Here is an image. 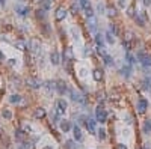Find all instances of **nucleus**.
<instances>
[{"mask_svg": "<svg viewBox=\"0 0 151 149\" xmlns=\"http://www.w3.org/2000/svg\"><path fill=\"white\" fill-rule=\"evenodd\" d=\"M56 89H58V92H59L60 95H64V93L67 92V83H65V81H58V83H56Z\"/></svg>", "mask_w": 151, "mask_h": 149, "instance_id": "4468645a", "label": "nucleus"}, {"mask_svg": "<svg viewBox=\"0 0 151 149\" xmlns=\"http://www.w3.org/2000/svg\"><path fill=\"white\" fill-rule=\"evenodd\" d=\"M73 134H74V139L77 140V142H80V140L83 139V134H82V131H80V128H79L77 125L73 128Z\"/></svg>", "mask_w": 151, "mask_h": 149, "instance_id": "2eb2a0df", "label": "nucleus"}, {"mask_svg": "<svg viewBox=\"0 0 151 149\" xmlns=\"http://www.w3.org/2000/svg\"><path fill=\"white\" fill-rule=\"evenodd\" d=\"M60 130L64 131V133H68V131L71 130V124H70L68 120H62L60 122Z\"/></svg>", "mask_w": 151, "mask_h": 149, "instance_id": "aec40b11", "label": "nucleus"}, {"mask_svg": "<svg viewBox=\"0 0 151 149\" xmlns=\"http://www.w3.org/2000/svg\"><path fill=\"white\" fill-rule=\"evenodd\" d=\"M50 60H51L53 65H59L60 63V56H59L58 51H53V53L50 54Z\"/></svg>", "mask_w": 151, "mask_h": 149, "instance_id": "ddd939ff", "label": "nucleus"}, {"mask_svg": "<svg viewBox=\"0 0 151 149\" xmlns=\"http://www.w3.org/2000/svg\"><path fill=\"white\" fill-rule=\"evenodd\" d=\"M0 3H2V5H5V0H0Z\"/></svg>", "mask_w": 151, "mask_h": 149, "instance_id": "864d4df0", "label": "nucleus"}, {"mask_svg": "<svg viewBox=\"0 0 151 149\" xmlns=\"http://www.w3.org/2000/svg\"><path fill=\"white\" fill-rule=\"evenodd\" d=\"M15 47L18 48V50H26V41H23V39H18V41H15Z\"/></svg>", "mask_w": 151, "mask_h": 149, "instance_id": "b1692460", "label": "nucleus"}, {"mask_svg": "<svg viewBox=\"0 0 151 149\" xmlns=\"http://www.w3.org/2000/svg\"><path fill=\"white\" fill-rule=\"evenodd\" d=\"M97 136H98V139H100V140H104V139H106V130L100 128L98 131H97Z\"/></svg>", "mask_w": 151, "mask_h": 149, "instance_id": "c85d7f7f", "label": "nucleus"}, {"mask_svg": "<svg viewBox=\"0 0 151 149\" xmlns=\"http://www.w3.org/2000/svg\"><path fill=\"white\" fill-rule=\"evenodd\" d=\"M21 130L24 131L26 134H30L32 133V128H30V125H27V124H23V127H21Z\"/></svg>", "mask_w": 151, "mask_h": 149, "instance_id": "473e14b6", "label": "nucleus"}, {"mask_svg": "<svg viewBox=\"0 0 151 149\" xmlns=\"http://www.w3.org/2000/svg\"><path fill=\"white\" fill-rule=\"evenodd\" d=\"M80 6L83 8V9H86V8H91V2H89V0H80Z\"/></svg>", "mask_w": 151, "mask_h": 149, "instance_id": "2f4dec72", "label": "nucleus"}, {"mask_svg": "<svg viewBox=\"0 0 151 149\" xmlns=\"http://www.w3.org/2000/svg\"><path fill=\"white\" fill-rule=\"evenodd\" d=\"M140 62H142V65H144V66H151V56H150V54H145L144 57H142Z\"/></svg>", "mask_w": 151, "mask_h": 149, "instance_id": "4be33fe9", "label": "nucleus"}, {"mask_svg": "<svg viewBox=\"0 0 151 149\" xmlns=\"http://www.w3.org/2000/svg\"><path fill=\"white\" fill-rule=\"evenodd\" d=\"M42 8H44V9H50V6H51V2H50V0H42Z\"/></svg>", "mask_w": 151, "mask_h": 149, "instance_id": "f704fd0d", "label": "nucleus"}, {"mask_svg": "<svg viewBox=\"0 0 151 149\" xmlns=\"http://www.w3.org/2000/svg\"><path fill=\"white\" fill-rule=\"evenodd\" d=\"M106 41H107L109 44H113V42H115V35H113L112 30H109L107 33H106Z\"/></svg>", "mask_w": 151, "mask_h": 149, "instance_id": "393cba45", "label": "nucleus"}, {"mask_svg": "<svg viewBox=\"0 0 151 149\" xmlns=\"http://www.w3.org/2000/svg\"><path fill=\"white\" fill-rule=\"evenodd\" d=\"M95 118H97V120H98L100 124H104V122L107 120V113H106V110L103 109V106H98V107H97Z\"/></svg>", "mask_w": 151, "mask_h": 149, "instance_id": "f257e3e1", "label": "nucleus"}, {"mask_svg": "<svg viewBox=\"0 0 151 149\" xmlns=\"http://www.w3.org/2000/svg\"><path fill=\"white\" fill-rule=\"evenodd\" d=\"M33 118H35V119H42V118H46V110H44L42 107H38L37 110L33 111Z\"/></svg>", "mask_w": 151, "mask_h": 149, "instance_id": "f8f14e48", "label": "nucleus"}, {"mask_svg": "<svg viewBox=\"0 0 151 149\" xmlns=\"http://www.w3.org/2000/svg\"><path fill=\"white\" fill-rule=\"evenodd\" d=\"M33 2H42V0H33Z\"/></svg>", "mask_w": 151, "mask_h": 149, "instance_id": "5fc2aeb1", "label": "nucleus"}, {"mask_svg": "<svg viewBox=\"0 0 151 149\" xmlns=\"http://www.w3.org/2000/svg\"><path fill=\"white\" fill-rule=\"evenodd\" d=\"M130 72H131V68H130V66H124V68L121 69V74H122V75H126V77H129V75H130Z\"/></svg>", "mask_w": 151, "mask_h": 149, "instance_id": "c756f323", "label": "nucleus"}, {"mask_svg": "<svg viewBox=\"0 0 151 149\" xmlns=\"http://www.w3.org/2000/svg\"><path fill=\"white\" fill-rule=\"evenodd\" d=\"M15 11L18 12V15H21V17H26V15H29V12H30V8L29 6H17L15 8Z\"/></svg>", "mask_w": 151, "mask_h": 149, "instance_id": "6e6552de", "label": "nucleus"}, {"mask_svg": "<svg viewBox=\"0 0 151 149\" xmlns=\"http://www.w3.org/2000/svg\"><path fill=\"white\" fill-rule=\"evenodd\" d=\"M37 17H38V18H44V11H42V9H41V11L38 9V11H37Z\"/></svg>", "mask_w": 151, "mask_h": 149, "instance_id": "37998d69", "label": "nucleus"}, {"mask_svg": "<svg viewBox=\"0 0 151 149\" xmlns=\"http://www.w3.org/2000/svg\"><path fill=\"white\" fill-rule=\"evenodd\" d=\"M126 59H127V62H129V63H135V62H138V60H136L135 57H133L130 53H127V57H126Z\"/></svg>", "mask_w": 151, "mask_h": 149, "instance_id": "4c0bfd02", "label": "nucleus"}, {"mask_svg": "<svg viewBox=\"0 0 151 149\" xmlns=\"http://www.w3.org/2000/svg\"><path fill=\"white\" fill-rule=\"evenodd\" d=\"M70 93H71V100L76 101V102H85V101H86L85 96H83V93H80L79 91H71Z\"/></svg>", "mask_w": 151, "mask_h": 149, "instance_id": "39448f33", "label": "nucleus"}, {"mask_svg": "<svg viewBox=\"0 0 151 149\" xmlns=\"http://www.w3.org/2000/svg\"><path fill=\"white\" fill-rule=\"evenodd\" d=\"M44 149H53L51 146H46V148H44Z\"/></svg>", "mask_w": 151, "mask_h": 149, "instance_id": "603ef678", "label": "nucleus"}, {"mask_svg": "<svg viewBox=\"0 0 151 149\" xmlns=\"http://www.w3.org/2000/svg\"><path fill=\"white\" fill-rule=\"evenodd\" d=\"M86 120H88L86 116H80V118H79V122H80V124H86Z\"/></svg>", "mask_w": 151, "mask_h": 149, "instance_id": "c03bdc74", "label": "nucleus"}, {"mask_svg": "<svg viewBox=\"0 0 151 149\" xmlns=\"http://www.w3.org/2000/svg\"><path fill=\"white\" fill-rule=\"evenodd\" d=\"M126 5H127L126 0H118V6L119 8H126Z\"/></svg>", "mask_w": 151, "mask_h": 149, "instance_id": "79ce46f5", "label": "nucleus"}, {"mask_svg": "<svg viewBox=\"0 0 151 149\" xmlns=\"http://www.w3.org/2000/svg\"><path fill=\"white\" fill-rule=\"evenodd\" d=\"M15 139L17 140H20V142H24V139H26V133L23 130H15Z\"/></svg>", "mask_w": 151, "mask_h": 149, "instance_id": "dca6fc26", "label": "nucleus"}, {"mask_svg": "<svg viewBox=\"0 0 151 149\" xmlns=\"http://www.w3.org/2000/svg\"><path fill=\"white\" fill-rule=\"evenodd\" d=\"M27 84L32 87V89H39V87L42 86V81L38 77H29L27 78Z\"/></svg>", "mask_w": 151, "mask_h": 149, "instance_id": "20e7f679", "label": "nucleus"}, {"mask_svg": "<svg viewBox=\"0 0 151 149\" xmlns=\"http://www.w3.org/2000/svg\"><path fill=\"white\" fill-rule=\"evenodd\" d=\"M144 5L145 6H151V0H144Z\"/></svg>", "mask_w": 151, "mask_h": 149, "instance_id": "8fccbe9b", "label": "nucleus"}, {"mask_svg": "<svg viewBox=\"0 0 151 149\" xmlns=\"http://www.w3.org/2000/svg\"><path fill=\"white\" fill-rule=\"evenodd\" d=\"M147 109H148V101L144 100V98L139 100V101H138V111H139V113H145Z\"/></svg>", "mask_w": 151, "mask_h": 149, "instance_id": "0eeeda50", "label": "nucleus"}, {"mask_svg": "<svg viewBox=\"0 0 151 149\" xmlns=\"http://www.w3.org/2000/svg\"><path fill=\"white\" fill-rule=\"evenodd\" d=\"M67 107H68V104L65 100H58L56 102V113L58 115H64V113L67 111Z\"/></svg>", "mask_w": 151, "mask_h": 149, "instance_id": "f03ea898", "label": "nucleus"}, {"mask_svg": "<svg viewBox=\"0 0 151 149\" xmlns=\"http://www.w3.org/2000/svg\"><path fill=\"white\" fill-rule=\"evenodd\" d=\"M67 17V9L64 6H59L58 8V11H56V14H55V18H56V21H62Z\"/></svg>", "mask_w": 151, "mask_h": 149, "instance_id": "423d86ee", "label": "nucleus"}, {"mask_svg": "<svg viewBox=\"0 0 151 149\" xmlns=\"http://www.w3.org/2000/svg\"><path fill=\"white\" fill-rule=\"evenodd\" d=\"M133 39V33L131 32H126V36H124V41L126 42H130Z\"/></svg>", "mask_w": 151, "mask_h": 149, "instance_id": "c9c22d12", "label": "nucleus"}, {"mask_svg": "<svg viewBox=\"0 0 151 149\" xmlns=\"http://www.w3.org/2000/svg\"><path fill=\"white\" fill-rule=\"evenodd\" d=\"M95 42H97V45H98V47L104 45V36H103L101 33H97L95 35Z\"/></svg>", "mask_w": 151, "mask_h": 149, "instance_id": "412c9836", "label": "nucleus"}, {"mask_svg": "<svg viewBox=\"0 0 151 149\" xmlns=\"http://www.w3.org/2000/svg\"><path fill=\"white\" fill-rule=\"evenodd\" d=\"M2 115H3V119H6V120H9V119L12 118V113H11L9 110H3Z\"/></svg>", "mask_w": 151, "mask_h": 149, "instance_id": "7c9ffc66", "label": "nucleus"}, {"mask_svg": "<svg viewBox=\"0 0 151 149\" xmlns=\"http://www.w3.org/2000/svg\"><path fill=\"white\" fill-rule=\"evenodd\" d=\"M95 122H97L95 119H88V120H86V124H85L86 130L89 131L91 134H94V133H95Z\"/></svg>", "mask_w": 151, "mask_h": 149, "instance_id": "1a4fd4ad", "label": "nucleus"}, {"mask_svg": "<svg viewBox=\"0 0 151 149\" xmlns=\"http://www.w3.org/2000/svg\"><path fill=\"white\" fill-rule=\"evenodd\" d=\"M142 131H144L145 134L151 133V119H147V120L144 122V127H142Z\"/></svg>", "mask_w": 151, "mask_h": 149, "instance_id": "a211bd4d", "label": "nucleus"}, {"mask_svg": "<svg viewBox=\"0 0 151 149\" xmlns=\"http://www.w3.org/2000/svg\"><path fill=\"white\" fill-rule=\"evenodd\" d=\"M85 14H86L88 18H89V17H92V15H94V11L91 9V8H86V9H85Z\"/></svg>", "mask_w": 151, "mask_h": 149, "instance_id": "58836bf2", "label": "nucleus"}, {"mask_svg": "<svg viewBox=\"0 0 151 149\" xmlns=\"http://www.w3.org/2000/svg\"><path fill=\"white\" fill-rule=\"evenodd\" d=\"M65 148H67V149H79V146L73 142V140H68L67 145H65Z\"/></svg>", "mask_w": 151, "mask_h": 149, "instance_id": "cd10ccee", "label": "nucleus"}, {"mask_svg": "<svg viewBox=\"0 0 151 149\" xmlns=\"http://www.w3.org/2000/svg\"><path fill=\"white\" fill-rule=\"evenodd\" d=\"M97 11H98L100 14H104L106 12V6L103 3H98V6H97Z\"/></svg>", "mask_w": 151, "mask_h": 149, "instance_id": "e433bc0d", "label": "nucleus"}, {"mask_svg": "<svg viewBox=\"0 0 151 149\" xmlns=\"http://www.w3.org/2000/svg\"><path fill=\"white\" fill-rule=\"evenodd\" d=\"M117 149H127V146L124 145V143H118V145H117Z\"/></svg>", "mask_w": 151, "mask_h": 149, "instance_id": "a18cd8bd", "label": "nucleus"}, {"mask_svg": "<svg viewBox=\"0 0 151 149\" xmlns=\"http://www.w3.org/2000/svg\"><path fill=\"white\" fill-rule=\"evenodd\" d=\"M103 59H104V65H106V66H112V65H113V60H112V57H110V56L106 54Z\"/></svg>", "mask_w": 151, "mask_h": 149, "instance_id": "bb28decb", "label": "nucleus"}, {"mask_svg": "<svg viewBox=\"0 0 151 149\" xmlns=\"http://www.w3.org/2000/svg\"><path fill=\"white\" fill-rule=\"evenodd\" d=\"M20 2H23V0H20Z\"/></svg>", "mask_w": 151, "mask_h": 149, "instance_id": "6e6d98bb", "label": "nucleus"}, {"mask_svg": "<svg viewBox=\"0 0 151 149\" xmlns=\"http://www.w3.org/2000/svg\"><path fill=\"white\" fill-rule=\"evenodd\" d=\"M71 12L76 15V14H77V8H76V6H71Z\"/></svg>", "mask_w": 151, "mask_h": 149, "instance_id": "09e8293b", "label": "nucleus"}, {"mask_svg": "<svg viewBox=\"0 0 151 149\" xmlns=\"http://www.w3.org/2000/svg\"><path fill=\"white\" fill-rule=\"evenodd\" d=\"M42 86L47 89V92H51V91H55V89H56V83H55V81H46Z\"/></svg>", "mask_w": 151, "mask_h": 149, "instance_id": "6ab92c4d", "label": "nucleus"}, {"mask_svg": "<svg viewBox=\"0 0 151 149\" xmlns=\"http://www.w3.org/2000/svg\"><path fill=\"white\" fill-rule=\"evenodd\" d=\"M88 29H89L91 32H95V29H97V18L94 15L88 18Z\"/></svg>", "mask_w": 151, "mask_h": 149, "instance_id": "9d476101", "label": "nucleus"}, {"mask_svg": "<svg viewBox=\"0 0 151 149\" xmlns=\"http://www.w3.org/2000/svg\"><path fill=\"white\" fill-rule=\"evenodd\" d=\"M9 101H11L12 104H18V102L21 101V96H20V95H17V93H14V95H11Z\"/></svg>", "mask_w": 151, "mask_h": 149, "instance_id": "a878e982", "label": "nucleus"}, {"mask_svg": "<svg viewBox=\"0 0 151 149\" xmlns=\"http://www.w3.org/2000/svg\"><path fill=\"white\" fill-rule=\"evenodd\" d=\"M29 48H30L32 53L38 54L39 51H41V42H39L38 39H30V42H29Z\"/></svg>", "mask_w": 151, "mask_h": 149, "instance_id": "7ed1b4c3", "label": "nucleus"}, {"mask_svg": "<svg viewBox=\"0 0 151 149\" xmlns=\"http://www.w3.org/2000/svg\"><path fill=\"white\" fill-rule=\"evenodd\" d=\"M92 77H94V80H95V81H100L101 78H103V71H101V69H94Z\"/></svg>", "mask_w": 151, "mask_h": 149, "instance_id": "f3484780", "label": "nucleus"}, {"mask_svg": "<svg viewBox=\"0 0 151 149\" xmlns=\"http://www.w3.org/2000/svg\"><path fill=\"white\" fill-rule=\"evenodd\" d=\"M71 32H73V35H74L73 38H74V39H77V38H79V32H77L76 29H73V30H71Z\"/></svg>", "mask_w": 151, "mask_h": 149, "instance_id": "49530a36", "label": "nucleus"}, {"mask_svg": "<svg viewBox=\"0 0 151 149\" xmlns=\"http://www.w3.org/2000/svg\"><path fill=\"white\" fill-rule=\"evenodd\" d=\"M3 59H5V56H3V53H2V50H0V63L3 62Z\"/></svg>", "mask_w": 151, "mask_h": 149, "instance_id": "3c124183", "label": "nucleus"}, {"mask_svg": "<svg viewBox=\"0 0 151 149\" xmlns=\"http://www.w3.org/2000/svg\"><path fill=\"white\" fill-rule=\"evenodd\" d=\"M135 20L139 26H145V15L144 14H140V15H136L135 17Z\"/></svg>", "mask_w": 151, "mask_h": 149, "instance_id": "5701e85b", "label": "nucleus"}, {"mask_svg": "<svg viewBox=\"0 0 151 149\" xmlns=\"http://www.w3.org/2000/svg\"><path fill=\"white\" fill-rule=\"evenodd\" d=\"M97 53H98L100 56H103V57L106 56V51H104V48H103V47H98V48H97Z\"/></svg>", "mask_w": 151, "mask_h": 149, "instance_id": "a19ab883", "label": "nucleus"}, {"mask_svg": "<svg viewBox=\"0 0 151 149\" xmlns=\"http://www.w3.org/2000/svg\"><path fill=\"white\" fill-rule=\"evenodd\" d=\"M106 14H107V17H115L117 15V11H115L113 8H107V9H106Z\"/></svg>", "mask_w": 151, "mask_h": 149, "instance_id": "72a5a7b5", "label": "nucleus"}, {"mask_svg": "<svg viewBox=\"0 0 151 149\" xmlns=\"http://www.w3.org/2000/svg\"><path fill=\"white\" fill-rule=\"evenodd\" d=\"M9 65H11V66L17 65V60H15V59H9Z\"/></svg>", "mask_w": 151, "mask_h": 149, "instance_id": "de8ad7c7", "label": "nucleus"}, {"mask_svg": "<svg viewBox=\"0 0 151 149\" xmlns=\"http://www.w3.org/2000/svg\"><path fill=\"white\" fill-rule=\"evenodd\" d=\"M127 14H129V17H133V18H135V17H136V14H135V8H129Z\"/></svg>", "mask_w": 151, "mask_h": 149, "instance_id": "ea45409f", "label": "nucleus"}, {"mask_svg": "<svg viewBox=\"0 0 151 149\" xmlns=\"http://www.w3.org/2000/svg\"><path fill=\"white\" fill-rule=\"evenodd\" d=\"M64 59L68 60V62H71V60L74 59V53H73V48L71 47H67L65 51H64Z\"/></svg>", "mask_w": 151, "mask_h": 149, "instance_id": "9b49d317", "label": "nucleus"}]
</instances>
